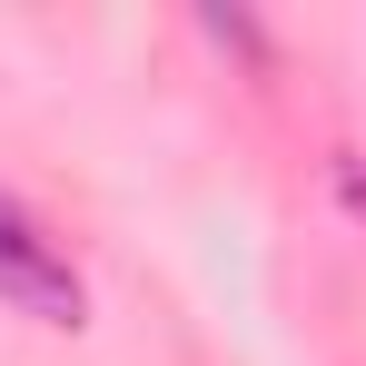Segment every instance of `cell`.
Here are the masks:
<instances>
[{"label":"cell","mask_w":366,"mask_h":366,"mask_svg":"<svg viewBox=\"0 0 366 366\" xmlns=\"http://www.w3.org/2000/svg\"><path fill=\"white\" fill-rule=\"evenodd\" d=\"M0 307L40 317V327H79V317H89L79 267L60 257V238H50V228H40L20 198H0Z\"/></svg>","instance_id":"1"},{"label":"cell","mask_w":366,"mask_h":366,"mask_svg":"<svg viewBox=\"0 0 366 366\" xmlns=\"http://www.w3.org/2000/svg\"><path fill=\"white\" fill-rule=\"evenodd\" d=\"M208 40H228V50H257V30H247L238 10H208Z\"/></svg>","instance_id":"2"},{"label":"cell","mask_w":366,"mask_h":366,"mask_svg":"<svg viewBox=\"0 0 366 366\" xmlns=\"http://www.w3.org/2000/svg\"><path fill=\"white\" fill-rule=\"evenodd\" d=\"M337 188H347V208L366 218V169H357V159H337Z\"/></svg>","instance_id":"3"}]
</instances>
